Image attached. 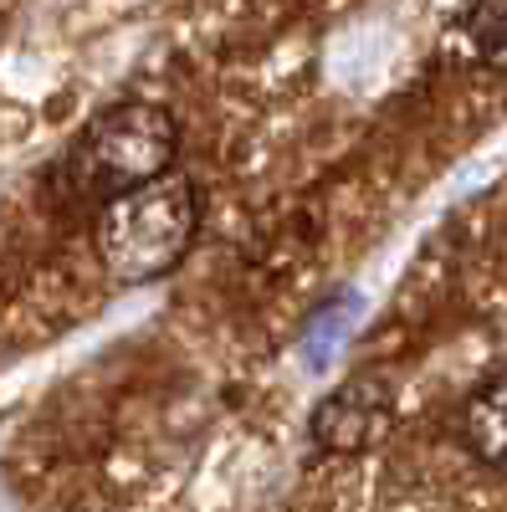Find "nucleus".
Here are the masks:
<instances>
[{
  "label": "nucleus",
  "instance_id": "obj_1",
  "mask_svg": "<svg viewBox=\"0 0 507 512\" xmlns=\"http://www.w3.org/2000/svg\"><path fill=\"white\" fill-rule=\"evenodd\" d=\"M200 231V190L185 175H164L154 185L123 190L98 216V262L123 287H144L185 262Z\"/></svg>",
  "mask_w": 507,
  "mask_h": 512
},
{
  "label": "nucleus",
  "instance_id": "obj_2",
  "mask_svg": "<svg viewBox=\"0 0 507 512\" xmlns=\"http://www.w3.org/2000/svg\"><path fill=\"white\" fill-rule=\"evenodd\" d=\"M180 149V128L164 108L154 103H118L98 123L82 128V139L72 144L62 175L82 200H113L123 190H139L169 175Z\"/></svg>",
  "mask_w": 507,
  "mask_h": 512
},
{
  "label": "nucleus",
  "instance_id": "obj_3",
  "mask_svg": "<svg viewBox=\"0 0 507 512\" xmlns=\"http://www.w3.org/2000/svg\"><path fill=\"white\" fill-rule=\"evenodd\" d=\"M395 425V395L385 379H349L313 410V441L333 456H354L369 451L390 436Z\"/></svg>",
  "mask_w": 507,
  "mask_h": 512
},
{
  "label": "nucleus",
  "instance_id": "obj_4",
  "mask_svg": "<svg viewBox=\"0 0 507 512\" xmlns=\"http://www.w3.org/2000/svg\"><path fill=\"white\" fill-rule=\"evenodd\" d=\"M461 436H467V451L487 466H507V374L487 379L482 390L467 405V420H461Z\"/></svg>",
  "mask_w": 507,
  "mask_h": 512
},
{
  "label": "nucleus",
  "instance_id": "obj_5",
  "mask_svg": "<svg viewBox=\"0 0 507 512\" xmlns=\"http://www.w3.org/2000/svg\"><path fill=\"white\" fill-rule=\"evenodd\" d=\"M359 313H364L359 292H338V297H328V303L313 313V323L303 328V344H298L303 369H328V364L338 359V349L349 344V333L359 328Z\"/></svg>",
  "mask_w": 507,
  "mask_h": 512
},
{
  "label": "nucleus",
  "instance_id": "obj_6",
  "mask_svg": "<svg viewBox=\"0 0 507 512\" xmlns=\"http://www.w3.org/2000/svg\"><path fill=\"white\" fill-rule=\"evenodd\" d=\"M467 36L492 62H507V0H477L467 16Z\"/></svg>",
  "mask_w": 507,
  "mask_h": 512
}]
</instances>
